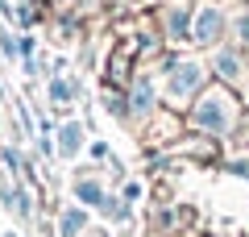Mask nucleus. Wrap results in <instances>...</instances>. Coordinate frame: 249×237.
I'll use <instances>...</instances> for the list:
<instances>
[{
  "label": "nucleus",
  "mask_w": 249,
  "mask_h": 237,
  "mask_svg": "<svg viewBox=\"0 0 249 237\" xmlns=\"http://www.w3.org/2000/svg\"><path fill=\"white\" fill-rule=\"evenodd\" d=\"M104 212H108V217H116V220L129 217V212H124V204H116V200H104Z\"/></svg>",
  "instance_id": "nucleus-12"
},
{
  "label": "nucleus",
  "mask_w": 249,
  "mask_h": 237,
  "mask_svg": "<svg viewBox=\"0 0 249 237\" xmlns=\"http://www.w3.org/2000/svg\"><path fill=\"white\" fill-rule=\"evenodd\" d=\"M220 29H224V17H220V9H199L196 13V21H191V42L196 46H208V42H216L220 38Z\"/></svg>",
  "instance_id": "nucleus-3"
},
{
  "label": "nucleus",
  "mask_w": 249,
  "mask_h": 237,
  "mask_svg": "<svg viewBox=\"0 0 249 237\" xmlns=\"http://www.w3.org/2000/svg\"><path fill=\"white\" fill-rule=\"evenodd\" d=\"M75 196H79L83 204H104V192H100V183H91V179L75 183Z\"/></svg>",
  "instance_id": "nucleus-6"
},
{
  "label": "nucleus",
  "mask_w": 249,
  "mask_h": 237,
  "mask_svg": "<svg viewBox=\"0 0 249 237\" xmlns=\"http://www.w3.org/2000/svg\"><path fill=\"white\" fill-rule=\"evenodd\" d=\"M0 50L9 54V59H17V54H21V46L13 42V34H9V29H4V25H0Z\"/></svg>",
  "instance_id": "nucleus-9"
},
{
  "label": "nucleus",
  "mask_w": 249,
  "mask_h": 237,
  "mask_svg": "<svg viewBox=\"0 0 249 237\" xmlns=\"http://www.w3.org/2000/svg\"><path fill=\"white\" fill-rule=\"evenodd\" d=\"M199 83H204V67H199V62H175V67H170V79H166V96L170 100H187V96H196Z\"/></svg>",
  "instance_id": "nucleus-2"
},
{
  "label": "nucleus",
  "mask_w": 249,
  "mask_h": 237,
  "mask_svg": "<svg viewBox=\"0 0 249 237\" xmlns=\"http://www.w3.org/2000/svg\"><path fill=\"white\" fill-rule=\"evenodd\" d=\"M150 104H154V88L145 83V79H137V88H133V108H137V113H150Z\"/></svg>",
  "instance_id": "nucleus-5"
},
{
  "label": "nucleus",
  "mask_w": 249,
  "mask_h": 237,
  "mask_svg": "<svg viewBox=\"0 0 249 237\" xmlns=\"http://www.w3.org/2000/svg\"><path fill=\"white\" fill-rule=\"evenodd\" d=\"M216 71H220L224 79H232V75H237V71H241L237 54H232V50H220V54H216Z\"/></svg>",
  "instance_id": "nucleus-7"
},
{
  "label": "nucleus",
  "mask_w": 249,
  "mask_h": 237,
  "mask_svg": "<svg viewBox=\"0 0 249 237\" xmlns=\"http://www.w3.org/2000/svg\"><path fill=\"white\" fill-rule=\"evenodd\" d=\"M79 146H83V125L79 121H67L58 129V154L62 158H75V154H79Z\"/></svg>",
  "instance_id": "nucleus-4"
},
{
  "label": "nucleus",
  "mask_w": 249,
  "mask_h": 237,
  "mask_svg": "<svg viewBox=\"0 0 249 237\" xmlns=\"http://www.w3.org/2000/svg\"><path fill=\"white\" fill-rule=\"evenodd\" d=\"M79 229H83V212L71 208L67 217H62V237H79Z\"/></svg>",
  "instance_id": "nucleus-8"
},
{
  "label": "nucleus",
  "mask_w": 249,
  "mask_h": 237,
  "mask_svg": "<svg viewBox=\"0 0 249 237\" xmlns=\"http://www.w3.org/2000/svg\"><path fill=\"white\" fill-rule=\"evenodd\" d=\"M196 125L199 129H212V133H229L232 121H237V104H232L229 92H208L204 100L196 104Z\"/></svg>",
  "instance_id": "nucleus-1"
},
{
  "label": "nucleus",
  "mask_w": 249,
  "mask_h": 237,
  "mask_svg": "<svg viewBox=\"0 0 249 237\" xmlns=\"http://www.w3.org/2000/svg\"><path fill=\"white\" fill-rule=\"evenodd\" d=\"M237 38H241V46H249V13L237 21Z\"/></svg>",
  "instance_id": "nucleus-13"
},
{
  "label": "nucleus",
  "mask_w": 249,
  "mask_h": 237,
  "mask_svg": "<svg viewBox=\"0 0 249 237\" xmlns=\"http://www.w3.org/2000/svg\"><path fill=\"white\" fill-rule=\"evenodd\" d=\"M50 96L58 100V104H62V100H71V83H62V79H54V83H50Z\"/></svg>",
  "instance_id": "nucleus-10"
},
{
  "label": "nucleus",
  "mask_w": 249,
  "mask_h": 237,
  "mask_svg": "<svg viewBox=\"0 0 249 237\" xmlns=\"http://www.w3.org/2000/svg\"><path fill=\"white\" fill-rule=\"evenodd\" d=\"M183 29H187V13L175 9V13H170V34H183Z\"/></svg>",
  "instance_id": "nucleus-11"
}]
</instances>
